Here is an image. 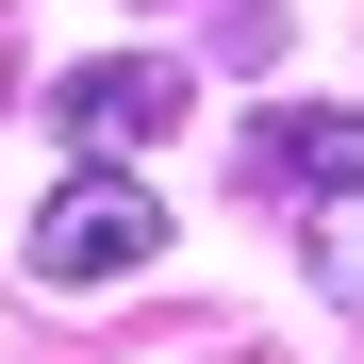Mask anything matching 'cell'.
<instances>
[{"mask_svg":"<svg viewBox=\"0 0 364 364\" xmlns=\"http://www.w3.org/2000/svg\"><path fill=\"white\" fill-rule=\"evenodd\" d=\"M133 265H166V199L133 166H67L33 199V282L50 298H100V282H133Z\"/></svg>","mask_w":364,"mask_h":364,"instance_id":"cell-1","label":"cell"},{"mask_svg":"<svg viewBox=\"0 0 364 364\" xmlns=\"http://www.w3.org/2000/svg\"><path fill=\"white\" fill-rule=\"evenodd\" d=\"M149 133H182V67L166 50H100V67L50 83V149L67 166H133Z\"/></svg>","mask_w":364,"mask_h":364,"instance_id":"cell-2","label":"cell"},{"mask_svg":"<svg viewBox=\"0 0 364 364\" xmlns=\"http://www.w3.org/2000/svg\"><path fill=\"white\" fill-rule=\"evenodd\" d=\"M249 182L298 199V215H315V199H364V116H265V133H249Z\"/></svg>","mask_w":364,"mask_h":364,"instance_id":"cell-3","label":"cell"},{"mask_svg":"<svg viewBox=\"0 0 364 364\" xmlns=\"http://www.w3.org/2000/svg\"><path fill=\"white\" fill-rule=\"evenodd\" d=\"M315 265L348 282V315H364V199H315Z\"/></svg>","mask_w":364,"mask_h":364,"instance_id":"cell-4","label":"cell"}]
</instances>
